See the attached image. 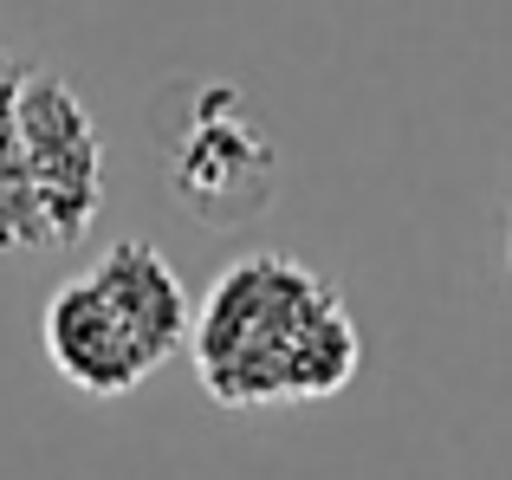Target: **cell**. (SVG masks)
Segmentation results:
<instances>
[{
    "label": "cell",
    "mask_w": 512,
    "mask_h": 480,
    "mask_svg": "<svg viewBox=\"0 0 512 480\" xmlns=\"http://www.w3.org/2000/svg\"><path fill=\"white\" fill-rule=\"evenodd\" d=\"M13 137H20L26 176H33L39 215H46V240L52 247L85 240L104 202V143L85 98L59 72L20 65V78H13Z\"/></svg>",
    "instance_id": "3"
},
{
    "label": "cell",
    "mask_w": 512,
    "mask_h": 480,
    "mask_svg": "<svg viewBox=\"0 0 512 480\" xmlns=\"http://www.w3.org/2000/svg\"><path fill=\"white\" fill-rule=\"evenodd\" d=\"M13 78H20V59H13V52H0V98L13 91Z\"/></svg>",
    "instance_id": "6"
},
{
    "label": "cell",
    "mask_w": 512,
    "mask_h": 480,
    "mask_svg": "<svg viewBox=\"0 0 512 480\" xmlns=\"http://www.w3.org/2000/svg\"><path fill=\"white\" fill-rule=\"evenodd\" d=\"M163 176L169 195L201 228H240L273 202L279 150L266 124L253 117L247 91L195 85L182 111L163 117Z\"/></svg>",
    "instance_id": "2"
},
{
    "label": "cell",
    "mask_w": 512,
    "mask_h": 480,
    "mask_svg": "<svg viewBox=\"0 0 512 480\" xmlns=\"http://www.w3.org/2000/svg\"><path fill=\"white\" fill-rule=\"evenodd\" d=\"M506 273H512V221H506Z\"/></svg>",
    "instance_id": "7"
},
{
    "label": "cell",
    "mask_w": 512,
    "mask_h": 480,
    "mask_svg": "<svg viewBox=\"0 0 512 480\" xmlns=\"http://www.w3.org/2000/svg\"><path fill=\"white\" fill-rule=\"evenodd\" d=\"M39 351H46V364L85 396H130L143 377L163 370V357L150 351V338L130 325V312L91 273L65 279L46 299V312H39Z\"/></svg>",
    "instance_id": "4"
},
{
    "label": "cell",
    "mask_w": 512,
    "mask_h": 480,
    "mask_svg": "<svg viewBox=\"0 0 512 480\" xmlns=\"http://www.w3.org/2000/svg\"><path fill=\"white\" fill-rule=\"evenodd\" d=\"M201 390L221 409L325 403L363 364L344 292L292 253H240L221 266L188 325Z\"/></svg>",
    "instance_id": "1"
},
{
    "label": "cell",
    "mask_w": 512,
    "mask_h": 480,
    "mask_svg": "<svg viewBox=\"0 0 512 480\" xmlns=\"http://www.w3.org/2000/svg\"><path fill=\"white\" fill-rule=\"evenodd\" d=\"M91 279H98V286L130 312V325L150 338V351L163 357V364L188 351L195 299L182 292V279H175L169 253L156 247V240H111V247L91 260Z\"/></svg>",
    "instance_id": "5"
}]
</instances>
